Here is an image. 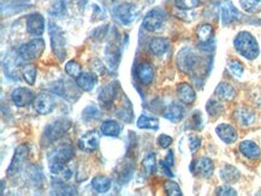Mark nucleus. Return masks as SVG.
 I'll return each mask as SVG.
<instances>
[{
    "instance_id": "f257e3e1",
    "label": "nucleus",
    "mask_w": 261,
    "mask_h": 196,
    "mask_svg": "<svg viewBox=\"0 0 261 196\" xmlns=\"http://www.w3.org/2000/svg\"><path fill=\"white\" fill-rule=\"evenodd\" d=\"M233 46H235L236 51L248 61H253L259 57V44L249 32H240L233 40Z\"/></svg>"
},
{
    "instance_id": "f03ea898",
    "label": "nucleus",
    "mask_w": 261,
    "mask_h": 196,
    "mask_svg": "<svg viewBox=\"0 0 261 196\" xmlns=\"http://www.w3.org/2000/svg\"><path fill=\"white\" fill-rule=\"evenodd\" d=\"M45 40L38 36V38L21 45V47L18 48V54L24 61H35V59L41 57L43 51H45Z\"/></svg>"
},
{
    "instance_id": "7ed1b4c3",
    "label": "nucleus",
    "mask_w": 261,
    "mask_h": 196,
    "mask_svg": "<svg viewBox=\"0 0 261 196\" xmlns=\"http://www.w3.org/2000/svg\"><path fill=\"white\" fill-rule=\"evenodd\" d=\"M48 33H49V38H51L52 51L56 54V57L58 58V61L63 62L66 55L64 33H63L62 29H60L59 26L53 22H49Z\"/></svg>"
},
{
    "instance_id": "20e7f679",
    "label": "nucleus",
    "mask_w": 261,
    "mask_h": 196,
    "mask_svg": "<svg viewBox=\"0 0 261 196\" xmlns=\"http://www.w3.org/2000/svg\"><path fill=\"white\" fill-rule=\"evenodd\" d=\"M70 128H71V122H70L69 119H57V121L51 123V124H48L47 127H46L45 131H43L45 141L47 142V144H51L53 141L62 138L63 136L69 131Z\"/></svg>"
},
{
    "instance_id": "39448f33",
    "label": "nucleus",
    "mask_w": 261,
    "mask_h": 196,
    "mask_svg": "<svg viewBox=\"0 0 261 196\" xmlns=\"http://www.w3.org/2000/svg\"><path fill=\"white\" fill-rule=\"evenodd\" d=\"M199 61L197 53L190 47L182 48L177 54V66L180 71L186 72V74H189L193 70H195Z\"/></svg>"
},
{
    "instance_id": "423d86ee",
    "label": "nucleus",
    "mask_w": 261,
    "mask_h": 196,
    "mask_svg": "<svg viewBox=\"0 0 261 196\" xmlns=\"http://www.w3.org/2000/svg\"><path fill=\"white\" fill-rule=\"evenodd\" d=\"M112 16L120 24L128 25L136 19L137 11L135 6L130 3H122V4L115 6V9L112 10Z\"/></svg>"
},
{
    "instance_id": "0eeeda50",
    "label": "nucleus",
    "mask_w": 261,
    "mask_h": 196,
    "mask_svg": "<svg viewBox=\"0 0 261 196\" xmlns=\"http://www.w3.org/2000/svg\"><path fill=\"white\" fill-rule=\"evenodd\" d=\"M165 12L160 9H153L143 18L142 25L148 32H158L165 23Z\"/></svg>"
},
{
    "instance_id": "6e6552de",
    "label": "nucleus",
    "mask_w": 261,
    "mask_h": 196,
    "mask_svg": "<svg viewBox=\"0 0 261 196\" xmlns=\"http://www.w3.org/2000/svg\"><path fill=\"white\" fill-rule=\"evenodd\" d=\"M29 155V147L27 145H21L16 148L15 154H13L12 160L10 162L8 170H6V175L13 176L16 175L19 170L23 167L24 162L27 161Z\"/></svg>"
},
{
    "instance_id": "1a4fd4ad",
    "label": "nucleus",
    "mask_w": 261,
    "mask_h": 196,
    "mask_svg": "<svg viewBox=\"0 0 261 196\" xmlns=\"http://www.w3.org/2000/svg\"><path fill=\"white\" fill-rule=\"evenodd\" d=\"M240 19H242V15L235 8V5L230 0H223L220 3V21H222L223 25L232 24Z\"/></svg>"
},
{
    "instance_id": "9d476101",
    "label": "nucleus",
    "mask_w": 261,
    "mask_h": 196,
    "mask_svg": "<svg viewBox=\"0 0 261 196\" xmlns=\"http://www.w3.org/2000/svg\"><path fill=\"white\" fill-rule=\"evenodd\" d=\"M73 147L70 144H63L56 147L48 154V164L51 162H60V164H66L73 158Z\"/></svg>"
},
{
    "instance_id": "9b49d317",
    "label": "nucleus",
    "mask_w": 261,
    "mask_h": 196,
    "mask_svg": "<svg viewBox=\"0 0 261 196\" xmlns=\"http://www.w3.org/2000/svg\"><path fill=\"white\" fill-rule=\"evenodd\" d=\"M34 105L35 111L39 115H48L55 109L56 107V100L53 95L48 94V93H40L35 96V100L33 102Z\"/></svg>"
},
{
    "instance_id": "f8f14e48",
    "label": "nucleus",
    "mask_w": 261,
    "mask_h": 196,
    "mask_svg": "<svg viewBox=\"0 0 261 196\" xmlns=\"http://www.w3.org/2000/svg\"><path fill=\"white\" fill-rule=\"evenodd\" d=\"M11 100L13 104L18 106V107H25V106H28L32 104V102H34L35 94L34 92L30 91L28 88L18 87L12 91Z\"/></svg>"
},
{
    "instance_id": "ddd939ff",
    "label": "nucleus",
    "mask_w": 261,
    "mask_h": 196,
    "mask_svg": "<svg viewBox=\"0 0 261 196\" xmlns=\"http://www.w3.org/2000/svg\"><path fill=\"white\" fill-rule=\"evenodd\" d=\"M27 32L33 36H41L45 32V18L38 12L27 17Z\"/></svg>"
},
{
    "instance_id": "4468645a",
    "label": "nucleus",
    "mask_w": 261,
    "mask_h": 196,
    "mask_svg": "<svg viewBox=\"0 0 261 196\" xmlns=\"http://www.w3.org/2000/svg\"><path fill=\"white\" fill-rule=\"evenodd\" d=\"M99 144H100V137L99 135L96 134V131L86 132V134H83L77 141L80 149L87 153H92L94 152L95 149H98Z\"/></svg>"
},
{
    "instance_id": "2eb2a0df",
    "label": "nucleus",
    "mask_w": 261,
    "mask_h": 196,
    "mask_svg": "<svg viewBox=\"0 0 261 196\" xmlns=\"http://www.w3.org/2000/svg\"><path fill=\"white\" fill-rule=\"evenodd\" d=\"M190 170L193 172H196L197 175L201 176L203 178H210L212 177L214 172V164L210 158L202 157L196 162H193V166H190Z\"/></svg>"
},
{
    "instance_id": "dca6fc26",
    "label": "nucleus",
    "mask_w": 261,
    "mask_h": 196,
    "mask_svg": "<svg viewBox=\"0 0 261 196\" xmlns=\"http://www.w3.org/2000/svg\"><path fill=\"white\" fill-rule=\"evenodd\" d=\"M117 95V83H109L99 93V102L103 108H110Z\"/></svg>"
},
{
    "instance_id": "f3484780",
    "label": "nucleus",
    "mask_w": 261,
    "mask_h": 196,
    "mask_svg": "<svg viewBox=\"0 0 261 196\" xmlns=\"http://www.w3.org/2000/svg\"><path fill=\"white\" fill-rule=\"evenodd\" d=\"M216 132L218 137L222 139L224 144L231 145L237 139V131L232 125L227 124V123H222L216 128Z\"/></svg>"
},
{
    "instance_id": "a211bd4d",
    "label": "nucleus",
    "mask_w": 261,
    "mask_h": 196,
    "mask_svg": "<svg viewBox=\"0 0 261 196\" xmlns=\"http://www.w3.org/2000/svg\"><path fill=\"white\" fill-rule=\"evenodd\" d=\"M177 96H178V99L183 104L192 105L196 99V93L189 83L183 82L177 86Z\"/></svg>"
},
{
    "instance_id": "6ab92c4d",
    "label": "nucleus",
    "mask_w": 261,
    "mask_h": 196,
    "mask_svg": "<svg viewBox=\"0 0 261 196\" xmlns=\"http://www.w3.org/2000/svg\"><path fill=\"white\" fill-rule=\"evenodd\" d=\"M136 75L142 85H150L153 82V78H154V70H153L152 64L147 62L141 63V64L137 66Z\"/></svg>"
},
{
    "instance_id": "aec40b11",
    "label": "nucleus",
    "mask_w": 261,
    "mask_h": 196,
    "mask_svg": "<svg viewBox=\"0 0 261 196\" xmlns=\"http://www.w3.org/2000/svg\"><path fill=\"white\" fill-rule=\"evenodd\" d=\"M98 78L94 74L90 72H81L79 77H76V86L83 92H90L95 88Z\"/></svg>"
},
{
    "instance_id": "412c9836",
    "label": "nucleus",
    "mask_w": 261,
    "mask_h": 196,
    "mask_svg": "<svg viewBox=\"0 0 261 196\" xmlns=\"http://www.w3.org/2000/svg\"><path fill=\"white\" fill-rule=\"evenodd\" d=\"M184 115H186V109H184L182 105L176 104V102H173V104L167 106L163 114L164 118H166L167 121L172 123H178L182 121L184 118Z\"/></svg>"
},
{
    "instance_id": "4be33fe9",
    "label": "nucleus",
    "mask_w": 261,
    "mask_h": 196,
    "mask_svg": "<svg viewBox=\"0 0 261 196\" xmlns=\"http://www.w3.org/2000/svg\"><path fill=\"white\" fill-rule=\"evenodd\" d=\"M240 152L242 153L246 158L252 159V160H256V159L260 158L261 155V149L256 144H254L253 141H242L239 146Z\"/></svg>"
},
{
    "instance_id": "5701e85b",
    "label": "nucleus",
    "mask_w": 261,
    "mask_h": 196,
    "mask_svg": "<svg viewBox=\"0 0 261 196\" xmlns=\"http://www.w3.org/2000/svg\"><path fill=\"white\" fill-rule=\"evenodd\" d=\"M235 119L241 127H249L255 122V114L247 107H239L235 111Z\"/></svg>"
},
{
    "instance_id": "b1692460",
    "label": "nucleus",
    "mask_w": 261,
    "mask_h": 196,
    "mask_svg": "<svg viewBox=\"0 0 261 196\" xmlns=\"http://www.w3.org/2000/svg\"><path fill=\"white\" fill-rule=\"evenodd\" d=\"M219 177L225 182L226 184H233L239 182L241 177L240 171L232 165H224L219 170Z\"/></svg>"
},
{
    "instance_id": "393cba45",
    "label": "nucleus",
    "mask_w": 261,
    "mask_h": 196,
    "mask_svg": "<svg viewBox=\"0 0 261 196\" xmlns=\"http://www.w3.org/2000/svg\"><path fill=\"white\" fill-rule=\"evenodd\" d=\"M216 95L225 101H231L236 98V89L230 83L220 82L216 88Z\"/></svg>"
},
{
    "instance_id": "a878e982",
    "label": "nucleus",
    "mask_w": 261,
    "mask_h": 196,
    "mask_svg": "<svg viewBox=\"0 0 261 196\" xmlns=\"http://www.w3.org/2000/svg\"><path fill=\"white\" fill-rule=\"evenodd\" d=\"M170 48V41L165 38H154L149 42V49L154 55L165 54Z\"/></svg>"
},
{
    "instance_id": "bb28decb",
    "label": "nucleus",
    "mask_w": 261,
    "mask_h": 196,
    "mask_svg": "<svg viewBox=\"0 0 261 196\" xmlns=\"http://www.w3.org/2000/svg\"><path fill=\"white\" fill-rule=\"evenodd\" d=\"M112 182L111 179L106 176H95L94 178L92 179V188L94 189L96 192L99 194H105L111 189Z\"/></svg>"
},
{
    "instance_id": "cd10ccee",
    "label": "nucleus",
    "mask_w": 261,
    "mask_h": 196,
    "mask_svg": "<svg viewBox=\"0 0 261 196\" xmlns=\"http://www.w3.org/2000/svg\"><path fill=\"white\" fill-rule=\"evenodd\" d=\"M213 35H214V29L212 24H210V23H203V24L197 26L196 36L200 42L211 41V40H213Z\"/></svg>"
},
{
    "instance_id": "c85d7f7f",
    "label": "nucleus",
    "mask_w": 261,
    "mask_h": 196,
    "mask_svg": "<svg viewBox=\"0 0 261 196\" xmlns=\"http://www.w3.org/2000/svg\"><path fill=\"white\" fill-rule=\"evenodd\" d=\"M120 125L115 121H105L101 124V134L103 136H109V137H117L120 134Z\"/></svg>"
},
{
    "instance_id": "c756f323",
    "label": "nucleus",
    "mask_w": 261,
    "mask_h": 196,
    "mask_svg": "<svg viewBox=\"0 0 261 196\" xmlns=\"http://www.w3.org/2000/svg\"><path fill=\"white\" fill-rule=\"evenodd\" d=\"M137 127L140 129H150V130H158L159 129V121L154 117L141 115L137 119Z\"/></svg>"
},
{
    "instance_id": "7c9ffc66",
    "label": "nucleus",
    "mask_w": 261,
    "mask_h": 196,
    "mask_svg": "<svg viewBox=\"0 0 261 196\" xmlns=\"http://www.w3.org/2000/svg\"><path fill=\"white\" fill-rule=\"evenodd\" d=\"M105 57H106V62L109 63V65H112L113 68H117V65H118L119 59H120L119 48L115 45H109L105 51Z\"/></svg>"
},
{
    "instance_id": "2f4dec72",
    "label": "nucleus",
    "mask_w": 261,
    "mask_h": 196,
    "mask_svg": "<svg viewBox=\"0 0 261 196\" xmlns=\"http://www.w3.org/2000/svg\"><path fill=\"white\" fill-rule=\"evenodd\" d=\"M240 5L244 12L250 15L261 12V0H240Z\"/></svg>"
},
{
    "instance_id": "473e14b6",
    "label": "nucleus",
    "mask_w": 261,
    "mask_h": 196,
    "mask_svg": "<svg viewBox=\"0 0 261 196\" xmlns=\"http://www.w3.org/2000/svg\"><path fill=\"white\" fill-rule=\"evenodd\" d=\"M206 111L211 117H219L224 114V106L216 99H211L206 104Z\"/></svg>"
},
{
    "instance_id": "72a5a7b5",
    "label": "nucleus",
    "mask_w": 261,
    "mask_h": 196,
    "mask_svg": "<svg viewBox=\"0 0 261 196\" xmlns=\"http://www.w3.org/2000/svg\"><path fill=\"white\" fill-rule=\"evenodd\" d=\"M142 166L148 175H153L156 172V160L155 154L153 152H148L142 160Z\"/></svg>"
},
{
    "instance_id": "f704fd0d",
    "label": "nucleus",
    "mask_w": 261,
    "mask_h": 196,
    "mask_svg": "<svg viewBox=\"0 0 261 196\" xmlns=\"http://www.w3.org/2000/svg\"><path fill=\"white\" fill-rule=\"evenodd\" d=\"M36 74H38V70H36L35 65H25L22 69V76L23 79L28 83L29 86H33L36 81Z\"/></svg>"
},
{
    "instance_id": "c9c22d12",
    "label": "nucleus",
    "mask_w": 261,
    "mask_h": 196,
    "mask_svg": "<svg viewBox=\"0 0 261 196\" xmlns=\"http://www.w3.org/2000/svg\"><path fill=\"white\" fill-rule=\"evenodd\" d=\"M173 3L177 9L183 10V11L194 10L201 5V0H173Z\"/></svg>"
},
{
    "instance_id": "e433bc0d",
    "label": "nucleus",
    "mask_w": 261,
    "mask_h": 196,
    "mask_svg": "<svg viewBox=\"0 0 261 196\" xmlns=\"http://www.w3.org/2000/svg\"><path fill=\"white\" fill-rule=\"evenodd\" d=\"M100 116H101L100 109L94 105L87 106L82 112V118L85 119V121H95V119L100 118Z\"/></svg>"
},
{
    "instance_id": "4c0bfd02",
    "label": "nucleus",
    "mask_w": 261,
    "mask_h": 196,
    "mask_svg": "<svg viewBox=\"0 0 261 196\" xmlns=\"http://www.w3.org/2000/svg\"><path fill=\"white\" fill-rule=\"evenodd\" d=\"M65 72L69 76H71V77L76 78V77H79V75L82 72V68L77 62L70 61L65 64Z\"/></svg>"
},
{
    "instance_id": "58836bf2",
    "label": "nucleus",
    "mask_w": 261,
    "mask_h": 196,
    "mask_svg": "<svg viewBox=\"0 0 261 196\" xmlns=\"http://www.w3.org/2000/svg\"><path fill=\"white\" fill-rule=\"evenodd\" d=\"M164 190H165L166 194L170 196H180L183 194L179 185L173 181H166L165 183H164Z\"/></svg>"
},
{
    "instance_id": "ea45409f",
    "label": "nucleus",
    "mask_w": 261,
    "mask_h": 196,
    "mask_svg": "<svg viewBox=\"0 0 261 196\" xmlns=\"http://www.w3.org/2000/svg\"><path fill=\"white\" fill-rule=\"evenodd\" d=\"M227 69H229V71L231 72L235 77H239V78L243 75V72H244V68H243L242 63L239 61H235V59L229 61V63H227Z\"/></svg>"
},
{
    "instance_id": "a19ab883",
    "label": "nucleus",
    "mask_w": 261,
    "mask_h": 196,
    "mask_svg": "<svg viewBox=\"0 0 261 196\" xmlns=\"http://www.w3.org/2000/svg\"><path fill=\"white\" fill-rule=\"evenodd\" d=\"M58 183V188L56 189V194L59 195H77V191L76 189L72 187V185L63 184L64 182H57Z\"/></svg>"
},
{
    "instance_id": "79ce46f5",
    "label": "nucleus",
    "mask_w": 261,
    "mask_h": 196,
    "mask_svg": "<svg viewBox=\"0 0 261 196\" xmlns=\"http://www.w3.org/2000/svg\"><path fill=\"white\" fill-rule=\"evenodd\" d=\"M172 142H173V138L171 137V136H169L166 134H162L158 137V139H156V144H158L159 147L163 149L169 148L170 146L172 145Z\"/></svg>"
},
{
    "instance_id": "37998d69",
    "label": "nucleus",
    "mask_w": 261,
    "mask_h": 196,
    "mask_svg": "<svg viewBox=\"0 0 261 196\" xmlns=\"http://www.w3.org/2000/svg\"><path fill=\"white\" fill-rule=\"evenodd\" d=\"M216 194L220 196H235L237 195L236 190L229 185H222V187H218L216 189Z\"/></svg>"
},
{
    "instance_id": "c03bdc74",
    "label": "nucleus",
    "mask_w": 261,
    "mask_h": 196,
    "mask_svg": "<svg viewBox=\"0 0 261 196\" xmlns=\"http://www.w3.org/2000/svg\"><path fill=\"white\" fill-rule=\"evenodd\" d=\"M201 147V138L197 136H190L189 137V149L192 153H195L197 149Z\"/></svg>"
},
{
    "instance_id": "a18cd8bd",
    "label": "nucleus",
    "mask_w": 261,
    "mask_h": 196,
    "mask_svg": "<svg viewBox=\"0 0 261 196\" xmlns=\"http://www.w3.org/2000/svg\"><path fill=\"white\" fill-rule=\"evenodd\" d=\"M52 9H53V10H51L52 15H60V13L64 11V9H65L64 2H63V0H57L55 4H53Z\"/></svg>"
},
{
    "instance_id": "49530a36",
    "label": "nucleus",
    "mask_w": 261,
    "mask_h": 196,
    "mask_svg": "<svg viewBox=\"0 0 261 196\" xmlns=\"http://www.w3.org/2000/svg\"><path fill=\"white\" fill-rule=\"evenodd\" d=\"M192 123H194L193 128L195 129H200L202 127V118L201 116H200V112H195V114H194L192 118Z\"/></svg>"
},
{
    "instance_id": "de8ad7c7",
    "label": "nucleus",
    "mask_w": 261,
    "mask_h": 196,
    "mask_svg": "<svg viewBox=\"0 0 261 196\" xmlns=\"http://www.w3.org/2000/svg\"><path fill=\"white\" fill-rule=\"evenodd\" d=\"M159 165H160V169H162L164 174H165L166 176H169V177H173V174H172L171 169H170V167H171V166L167 164L165 160H160L159 161Z\"/></svg>"
},
{
    "instance_id": "09e8293b",
    "label": "nucleus",
    "mask_w": 261,
    "mask_h": 196,
    "mask_svg": "<svg viewBox=\"0 0 261 196\" xmlns=\"http://www.w3.org/2000/svg\"><path fill=\"white\" fill-rule=\"evenodd\" d=\"M165 161L169 164L170 166H173V164H175V157H173V152L170 151L167 152V155L165 158Z\"/></svg>"
},
{
    "instance_id": "8fccbe9b",
    "label": "nucleus",
    "mask_w": 261,
    "mask_h": 196,
    "mask_svg": "<svg viewBox=\"0 0 261 196\" xmlns=\"http://www.w3.org/2000/svg\"><path fill=\"white\" fill-rule=\"evenodd\" d=\"M110 2H115V0H110Z\"/></svg>"
}]
</instances>
